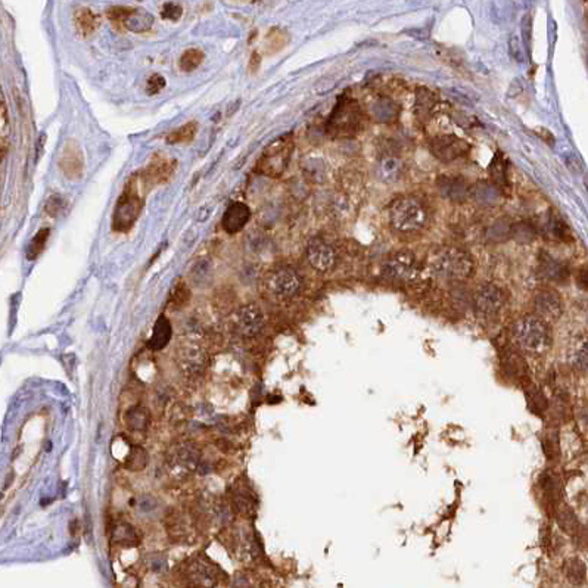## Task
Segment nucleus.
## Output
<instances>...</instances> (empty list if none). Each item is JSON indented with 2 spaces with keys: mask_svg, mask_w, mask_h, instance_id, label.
<instances>
[{
  "mask_svg": "<svg viewBox=\"0 0 588 588\" xmlns=\"http://www.w3.org/2000/svg\"><path fill=\"white\" fill-rule=\"evenodd\" d=\"M176 581L185 588H216L221 571L202 556H192L176 567Z\"/></svg>",
  "mask_w": 588,
  "mask_h": 588,
  "instance_id": "obj_1",
  "label": "nucleus"
},
{
  "mask_svg": "<svg viewBox=\"0 0 588 588\" xmlns=\"http://www.w3.org/2000/svg\"><path fill=\"white\" fill-rule=\"evenodd\" d=\"M143 208V198L139 188V179L134 176L125 185L120 195L112 214V230L115 232H129L136 223Z\"/></svg>",
  "mask_w": 588,
  "mask_h": 588,
  "instance_id": "obj_2",
  "label": "nucleus"
},
{
  "mask_svg": "<svg viewBox=\"0 0 588 588\" xmlns=\"http://www.w3.org/2000/svg\"><path fill=\"white\" fill-rule=\"evenodd\" d=\"M389 223L401 233H416L426 226L428 213L418 199L400 198L389 207Z\"/></svg>",
  "mask_w": 588,
  "mask_h": 588,
  "instance_id": "obj_3",
  "label": "nucleus"
},
{
  "mask_svg": "<svg viewBox=\"0 0 588 588\" xmlns=\"http://www.w3.org/2000/svg\"><path fill=\"white\" fill-rule=\"evenodd\" d=\"M519 345L529 353L541 354L552 346V331L546 322L535 316H525L515 324Z\"/></svg>",
  "mask_w": 588,
  "mask_h": 588,
  "instance_id": "obj_4",
  "label": "nucleus"
},
{
  "mask_svg": "<svg viewBox=\"0 0 588 588\" xmlns=\"http://www.w3.org/2000/svg\"><path fill=\"white\" fill-rule=\"evenodd\" d=\"M474 259L461 249H448L433 263V273L447 281H465L474 273Z\"/></svg>",
  "mask_w": 588,
  "mask_h": 588,
  "instance_id": "obj_5",
  "label": "nucleus"
},
{
  "mask_svg": "<svg viewBox=\"0 0 588 588\" xmlns=\"http://www.w3.org/2000/svg\"><path fill=\"white\" fill-rule=\"evenodd\" d=\"M292 148V140L289 136L276 139L268 144L261 158L258 159L257 171L268 177H281L291 159Z\"/></svg>",
  "mask_w": 588,
  "mask_h": 588,
  "instance_id": "obj_6",
  "label": "nucleus"
},
{
  "mask_svg": "<svg viewBox=\"0 0 588 588\" xmlns=\"http://www.w3.org/2000/svg\"><path fill=\"white\" fill-rule=\"evenodd\" d=\"M108 18L131 33H146L153 25V16L142 8H111Z\"/></svg>",
  "mask_w": 588,
  "mask_h": 588,
  "instance_id": "obj_7",
  "label": "nucleus"
},
{
  "mask_svg": "<svg viewBox=\"0 0 588 588\" xmlns=\"http://www.w3.org/2000/svg\"><path fill=\"white\" fill-rule=\"evenodd\" d=\"M266 286L270 292L279 298H292L301 291L303 279L294 268L281 267L273 270L267 276Z\"/></svg>",
  "mask_w": 588,
  "mask_h": 588,
  "instance_id": "obj_8",
  "label": "nucleus"
},
{
  "mask_svg": "<svg viewBox=\"0 0 588 588\" xmlns=\"http://www.w3.org/2000/svg\"><path fill=\"white\" fill-rule=\"evenodd\" d=\"M232 323L236 333L244 338H255L264 329V314L261 308L255 304H246L238 308L232 317Z\"/></svg>",
  "mask_w": 588,
  "mask_h": 588,
  "instance_id": "obj_9",
  "label": "nucleus"
},
{
  "mask_svg": "<svg viewBox=\"0 0 588 588\" xmlns=\"http://www.w3.org/2000/svg\"><path fill=\"white\" fill-rule=\"evenodd\" d=\"M504 303L506 294L503 292V289L491 283L481 286L474 298L475 311L479 317H484V319L498 314L501 308L504 307Z\"/></svg>",
  "mask_w": 588,
  "mask_h": 588,
  "instance_id": "obj_10",
  "label": "nucleus"
},
{
  "mask_svg": "<svg viewBox=\"0 0 588 588\" xmlns=\"http://www.w3.org/2000/svg\"><path fill=\"white\" fill-rule=\"evenodd\" d=\"M469 151V142L455 136V134H446V136H439L431 142L432 155L442 162H451L465 157Z\"/></svg>",
  "mask_w": 588,
  "mask_h": 588,
  "instance_id": "obj_11",
  "label": "nucleus"
},
{
  "mask_svg": "<svg viewBox=\"0 0 588 588\" xmlns=\"http://www.w3.org/2000/svg\"><path fill=\"white\" fill-rule=\"evenodd\" d=\"M382 272L388 279H392V281L410 282L413 279H416L419 273V267L416 263V258H414L411 254L400 253L391 257L388 261L383 264Z\"/></svg>",
  "mask_w": 588,
  "mask_h": 588,
  "instance_id": "obj_12",
  "label": "nucleus"
},
{
  "mask_svg": "<svg viewBox=\"0 0 588 588\" xmlns=\"http://www.w3.org/2000/svg\"><path fill=\"white\" fill-rule=\"evenodd\" d=\"M62 175L68 180H80L84 172V157L80 144L75 140H68L61 151L57 159Z\"/></svg>",
  "mask_w": 588,
  "mask_h": 588,
  "instance_id": "obj_13",
  "label": "nucleus"
},
{
  "mask_svg": "<svg viewBox=\"0 0 588 588\" xmlns=\"http://www.w3.org/2000/svg\"><path fill=\"white\" fill-rule=\"evenodd\" d=\"M177 363L180 370L188 376H198L205 370L207 357L204 350L195 342H186L179 346Z\"/></svg>",
  "mask_w": 588,
  "mask_h": 588,
  "instance_id": "obj_14",
  "label": "nucleus"
},
{
  "mask_svg": "<svg viewBox=\"0 0 588 588\" xmlns=\"http://www.w3.org/2000/svg\"><path fill=\"white\" fill-rule=\"evenodd\" d=\"M307 259L320 273L331 272L336 264L335 249L322 238H314L307 245Z\"/></svg>",
  "mask_w": 588,
  "mask_h": 588,
  "instance_id": "obj_15",
  "label": "nucleus"
},
{
  "mask_svg": "<svg viewBox=\"0 0 588 588\" xmlns=\"http://www.w3.org/2000/svg\"><path fill=\"white\" fill-rule=\"evenodd\" d=\"M176 167H177L176 159L157 155L152 159L149 166L144 168L143 175L140 176V180L146 188L162 185V183H167L172 177V175H175L176 171Z\"/></svg>",
  "mask_w": 588,
  "mask_h": 588,
  "instance_id": "obj_16",
  "label": "nucleus"
},
{
  "mask_svg": "<svg viewBox=\"0 0 588 588\" xmlns=\"http://www.w3.org/2000/svg\"><path fill=\"white\" fill-rule=\"evenodd\" d=\"M534 305L538 319H541L546 323L559 320V317L562 316L563 311L561 296L553 289H541L535 295Z\"/></svg>",
  "mask_w": 588,
  "mask_h": 588,
  "instance_id": "obj_17",
  "label": "nucleus"
},
{
  "mask_svg": "<svg viewBox=\"0 0 588 588\" xmlns=\"http://www.w3.org/2000/svg\"><path fill=\"white\" fill-rule=\"evenodd\" d=\"M251 218V209L244 202H233L230 205L226 213L221 218V227L225 229V232L229 235H235L240 232Z\"/></svg>",
  "mask_w": 588,
  "mask_h": 588,
  "instance_id": "obj_18",
  "label": "nucleus"
},
{
  "mask_svg": "<svg viewBox=\"0 0 588 588\" xmlns=\"http://www.w3.org/2000/svg\"><path fill=\"white\" fill-rule=\"evenodd\" d=\"M168 461L176 469L192 472L201 463V451L198 447L192 444H181L175 450H171V457Z\"/></svg>",
  "mask_w": 588,
  "mask_h": 588,
  "instance_id": "obj_19",
  "label": "nucleus"
},
{
  "mask_svg": "<svg viewBox=\"0 0 588 588\" xmlns=\"http://www.w3.org/2000/svg\"><path fill=\"white\" fill-rule=\"evenodd\" d=\"M441 195L455 202L465 201L469 195V185L463 177L459 176H442L437 181Z\"/></svg>",
  "mask_w": 588,
  "mask_h": 588,
  "instance_id": "obj_20",
  "label": "nucleus"
},
{
  "mask_svg": "<svg viewBox=\"0 0 588 588\" xmlns=\"http://www.w3.org/2000/svg\"><path fill=\"white\" fill-rule=\"evenodd\" d=\"M539 273H541V276L547 279V281L557 283H562L567 279L566 266L546 253H543L541 258H539Z\"/></svg>",
  "mask_w": 588,
  "mask_h": 588,
  "instance_id": "obj_21",
  "label": "nucleus"
},
{
  "mask_svg": "<svg viewBox=\"0 0 588 588\" xmlns=\"http://www.w3.org/2000/svg\"><path fill=\"white\" fill-rule=\"evenodd\" d=\"M171 336H172V327H171L170 320L167 319L166 316H159L155 324H153L152 336L148 342L149 348L153 351L164 350L170 344Z\"/></svg>",
  "mask_w": 588,
  "mask_h": 588,
  "instance_id": "obj_22",
  "label": "nucleus"
},
{
  "mask_svg": "<svg viewBox=\"0 0 588 588\" xmlns=\"http://www.w3.org/2000/svg\"><path fill=\"white\" fill-rule=\"evenodd\" d=\"M74 24L77 28V33L83 37H89L96 33L99 25H101V18L98 14H94L92 9L81 8L77 9L74 15Z\"/></svg>",
  "mask_w": 588,
  "mask_h": 588,
  "instance_id": "obj_23",
  "label": "nucleus"
},
{
  "mask_svg": "<svg viewBox=\"0 0 588 588\" xmlns=\"http://www.w3.org/2000/svg\"><path fill=\"white\" fill-rule=\"evenodd\" d=\"M402 161L394 155H385L381 158L378 166L379 179L385 183H394L401 177Z\"/></svg>",
  "mask_w": 588,
  "mask_h": 588,
  "instance_id": "obj_24",
  "label": "nucleus"
},
{
  "mask_svg": "<svg viewBox=\"0 0 588 588\" xmlns=\"http://www.w3.org/2000/svg\"><path fill=\"white\" fill-rule=\"evenodd\" d=\"M124 422L125 425H127V428L134 432L146 431L149 426V411L144 407L134 406L130 410L125 411Z\"/></svg>",
  "mask_w": 588,
  "mask_h": 588,
  "instance_id": "obj_25",
  "label": "nucleus"
},
{
  "mask_svg": "<svg viewBox=\"0 0 588 588\" xmlns=\"http://www.w3.org/2000/svg\"><path fill=\"white\" fill-rule=\"evenodd\" d=\"M148 452L140 446H131L124 459V465L131 472H140L148 465Z\"/></svg>",
  "mask_w": 588,
  "mask_h": 588,
  "instance_id": "obj_26",
  "label": "nucleus"
},
{
  "mask_svg": "<svg viewBox=\"0 0 588 588\" xmlns=\"http://www.w3.org/2000/svg\"><path fill=\"white\" fill-rule=\"evenodd\" d=\"M112 541L120 546H138V531L130 524H117L112 529Z\"/></svg>",
  "mask_w": 588,
  "mask_h": 588,
  "instance_id": "obj_27",
  "label": "nucleus"
},
{
  "mask_svg": "<svg viewBox=\"0 0 588 588\" xmlns=\"http://www.w3.org/2000/svg\"><path fill=\"white\" fill-rule=\"evenodd\" d=\"M565 575L567 580H570V583H572L574 585L584 584L587 578L585 563L578 557L570 559V561L565 563Z\"/></svg>",
  "mask_w": 588,
  "mask_h": 588,
  "instance_id": "obj_28",
  "label": "nucleus"
},
{
  "mask_svg": "<svg viewBox=\"0 0 588 588\" xmlns=\"http://www.w3.org/2000/svg\"><path fill=\"white\" fill-rule=\"evenodd\" d=\"M232 504L236 512L248 515L254 509V498L253 494L248 493L245 488H233L232 491Z\"/></svg>",
  "mask_w": 588,
  "mask_h": 588,
  "instance_id": "obj_29",
  "label": "nucleus"
},
{
  "mask_svg": "<svg viewBox=\"0 0 588 588\" xmlns=\"http://www.w3.org/2000/svg\"><path fill=\"white\" fill-rule=\"evenodd\" d=\"M196 131H198V123L189 121L185 125H181V127L176 129L175 131H171L167 136V142L172 144L192 142L196 136Z\"/></svg>",
  "mask_w": 588,
  "mask_h": 588,
  "instance_id": "obj_30",
  "label": "nucleus"
},
{
  "mask_svg": "<svg viewBox=\"0 0 588 588\" xmlns=\"http://www.w3.org/2000/svg\"><path fill=\"white\" fill-rule=\"evenodd\" d=\"M202 61H204V52L196 49V47H190L181 53L179 66L183 73H192L198 68Z\"/></svg>",
  "mask_w": 588,
  "mask_h": 588,
  "instance_id": "obj_31",
  "label": "nucleus"
},
{
  "mask_svg": "<svg viewBox=\"0 0 588 588\" xmlns=\"http://www.w3.org/2000/svg\"><path fill=\"white\" fill-rule=\"evenodd\" d=\"M49 233H51V230L49 229H42V230H38L37 232V235L33 238V240L30 242V245H28V249H27V258L30 259H36L38 255L42 254V251L44 249V245H46V240H47V238H49Z\"/></svg>",
  "mask_w": 588,
  "mask_h": 588,
  "instance_id": "obj_32",
  "label": "nucleus"
},
{
  "mask_svg": "<svg viewBox=\"0 0 588 588\" xmlns=\"http://www.w3.org/2000/svg\"><path fill=\"white\" fill-rule=\"evenodd\" d=\"M189 300H190L189 287L183 282H177L176 286L172 287V291H171V296H170L171 307L180 308L183 305H186L189 303Z\"/></svg>",
  "mask_w": 588,
  "mask_h": 588,
  "instance_id": "obj_33",
  "label": "nucleus"
},
{
  "mask_svg": "<svg viewBox=\"0 0 588 588\" xmlns=\"http://www.w3.org/2000/svg\"><path fill=\"white\" fill-rule=\"evenodd\" d=\"M433 105H435L433 94L426 89H420L418 93V101H416V111L420 117H423V115H428L431 112V110L433 108Z\"/></svg>",
  "mask_w": 588,
  "mask_h": 588,
  "instance_id": "obj_34",
  "label": "nucleus"
},
{
  "mask_svg": "<svg viewBox=\"0 0 588 588\" xmlns=\"http://www.w3.org/2000/svg\"><path fill=\"white\" fill-rule=\"evenodd\" d=\"M161 15L164 19H168V21L176 23L183 15V8L177 2H166L162 5Z\"/></svg>",
  "mask_w": 588,
  "mask_h": 588,
  "instance_id": "obj_35",
  "label": "nucleus"
},
{
  "mask_svg": "<svg viewBox=\"0 0 588 588\" xmlns=\"http://www.w3.org/2000/svg\"><path fill=\"white\" fill-rule=\"evenodd\" d=\"M557 519H559V525H561L565 531H574V529L578 526V520L575 515L567 507L559 513Z\"/></svg>",
  "mask_w": 588,
  "mask_h": 588,
  "instance_id": "obj_36",
  "label": "nucleus"
},
{
  "mask_svg": "<svg viewBox=\"0 0 588 588\" xmlns=\"http://www.w3.org/2000/svg\"><path fill=\"white\" fill-rule=\"evenodd\" d=\"M166 79H164L162 75H159V74H153L151 79L148 80V84H146V92H148V94H157V93H159L164 88H166Z\"/></svg>",
  "mask_w": 588,
  "mask_h": 588,
  "instance_id": "obj_37",
  "label": "nucleus"
},
{
  "mask_svg": "<svg viewBox=\"0 0 588 588\" xmlns=\"http://www.w3.org/2000/svg\"><path fill=\"white\" fill-rule=\"evenodd\" d=\"M574 364L576 369H580L583 372L587 370V342L583 341L581 346L578 348V351L574 355Z\"/></svg>",
  "mask_w": 588,
  "mask_h": 588,
  "instance_id": "obj_38",
  "label": "nucleus"
},
{
  "mask_svg": "<svg viewBox=\"0 0 588 588\" xmlns=\"http://www.w3.org/2000/svg\"><path fill=\"white\" fill-rule=\"evenodd\" d=\"M62 209H64V201L61 196H52L49 201H47V204H46L47 214H51L52 217H56Z\"/></svg>",
  "mask_w": 588,
  "mask_h": 588,
  "instance_id": "obj_39",
  "label": "nucleus"
},
{
  "mask_svg": "<svg viewBox=\"0 0 588 588\" xmlns=\"http://www.w3.org/2000/svg\"><path fill=\"white\" fill-rule=\"evenodd\" d=\"M5 107V102H3V98H2V93H0V108H3Z\"/></svg>",
  "mask_w": 588,
  "mask_h": 588,
  "instance_id": "obj_40",
  "label": "nucleus"
}]
</instances>
